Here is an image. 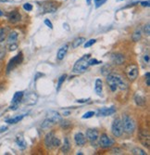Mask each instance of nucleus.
I'll return each mask as SVG.
<instances>
[{"label": "nucleus", "instance_id": "nucleus-1", "mask_svg": "<svg viewBox=\"0 0 150 155\" xmlns=\"http://www.w3.org/2000/svg\"><path fill=\"white\" fill-rule=\"evenodd\" d=\"M107 82L108 84V86H110L111 91L113 92H115L118 88L121 90H125L127 88L126 82L119 74H110L108 75H107Z\"/></svg>", "mask_w": 150, "mask_h": 155}, {"label": "nucleus", "instance_id": "nucleus-2", "mask_svg": "<svg viewBox=\"0 0 150 155\" xmlns=\"http://www.w3.org/2000/svg\"><path fill=\"white\" fill-rule=\"evenodd\" d=\"M90 58H91V55L87 54V55L83 56V57H81L80 60H78L76 61V63L74 64V66H73V73L81 74V73L85 72L86 70L88 69V67L90 66L89 63H88V61H89Z\"/></svg>", "mask_w": 150, "mask_h": 155}, {"label": "nucleus", "instance_id": "nucleus-3", "mask_svg": "<svg viewBox=\"0 0 150 155\" xmlns=\"http://www.w3.org/2000/svg\"><path fill=\"white\" fill-rule=\"evenodd\" d=\"M60 144H61L60 139L55 137L54 132H49L48 134H46L45 137V145L47 149L51 150V149L58 148L60 146Z\"/></svg>", "mask_w": 150, "mask_h": 155}, {"label": "nucleus", "instance_id": "nucleus-4", "mask_svg": "<svg viewBox=\"0 0 150 155\" xmlns=\"http://www.w3.org/2000/svg\"><path fill=\"white\" fill-rule=\"evenodd\" d=\"M122 127H123V131H125L127 134H132L135 130V123L128 115H124L122 118Z\"/></svg>", "mask_w": 150, "mask_h": 155}, {"label": "nucleus", "instance_id": "nucleus-5", "mask_svg": "<svg viewBox=\"0 0 150 155\" xmlns=\"http://www.w3.org/2000/svg\"><path fill=\"white\" fill-rule=\"evenodd\" d=\"M23 61V55L21 52H20L18 55H16L15 57H13L9 62L8 63V66H7V73H10L12 70H14L17 66H19Z\"/></svg>", "mask_w": 150, "mask_h": 155}, {"label": "nucleus", "instance_id": "nucleus-6", "mask_svg": "<svg viewBox=\"0 0 150 155\" xmlns=\"http://www.w3.org/2000/svg\"><path fill=\"white\" fill-rule=\"evenodd\" d=\"M125 73L127 77L129 78L130 81H134L138 76L139 74V69L138 66L135 64H130L126 67L125 69Z\"/></svg>", "mask_w": 150, "mask_h": 155}, {"label": "nucleus", "instance_id": "nucleus-7", "mask_svg": "<svg viewBox=\"0 0 150 155\" xmlns=\"http://www.w3.org/2000/svg\"><path fill=\"white\" fill-rule=\"evenodd\" d=\"M111 131L114 137H119L122 135L123 132V127H122V122L120 118H117L114 120L112 126H111Z\"/></svg>", "mask_w": 150, "mask_h": 155}, {"label": "nucleus", "instance_id": "nucleus-8", "mask_svg": "<svg viewBox=\"0 0 150 155\" xmlns=\"http://www.w3.org/2000/svg\"><path fill=\"white\" fill-rule=\"evenodd\" d=\"M113 143H114L113 139H111L107 134L101 135V137L99 138V145H100L101 148H103V149L110 148L113 145Z\"/></svg>", "mask_w": 150, "mask_h": 155}, {"label": "nucleus", "instance_id": "nucleus-9", "mask_svg": "<svg viewBox=\"0 0 150 155\" xmlns=\"http://www.w3.org/2000/svg\"><path fill=\"white\" fill-rule=\"evenodd\" d=\"M86 137L89 140V142L91 143V145L94 147L97 146V142L98 139V132L95 129H88L86 132Z\"/></svg>", "mask_w": 150, "mask_h": 155}, {"label": "nucleus", "instance_id": "nucleus-10", "mask_svg": "<svg viewBox=\"0 0 150 155\" xmlns=\"http://www.w3.org/2000/svg\"><path fill=\"white\" fill-rule=\"evenodd\" d=\"M22 101L27 105H34V104H36V102L38 101V96L34 92H30V93L27 94L25 97L23 95Z\"/></svg>", "mask_w": 150, "mask_h": 155}, {"label": "nucleus", "instance_id": "nucleus-11", "mask_svg": "<svg viewBox=\"0 0 150 155\" xmlns=\"http://www.w3.org/2000/svg\"><path fill=\"white\" fill-rule=\"evenodd\" d=\"M42 8H43V11L44 13H53V12H55L58 8V6L56 5V3H54V2H44L42 3Z\"/></svg>", "mask_w": 150, "mask_h": 155}, {"label": "nucleus", "instance_id": "nucleus-12", "mask_svg": "<svg viewBox=\"0 0 150 155\" xmlns=\"http://www.w3.org/2000/svg\"><path fill=\"white\" fill-rule=\"evenodd\" d=\"M8 20L10 23H17L21 20V15L19 11L12 10L8 14Z\"/></svg>", "mask_w": 150, "mask_h": 155}, {"label": "nucleus", "instance_id": "nucleus-13", "mask_svg": "<svg viewBox=\"0 0 150 155\" xmlns=\"http://www.w3.org/2000/svg\"><path fill=\"white\" fill-rule=\"evenodd\" d=\"M139 138L140 141L142 142V144L146 147L149 148V144H150V138H149V133L146 130H141L139 132Z\"/></svg>", "mask_w": 150, "mask_h": 155}, {"label": "nucleus", "instance_id": "nucleus-14", "mask_svg": "<svg viewBox=\"0 0 150 155\" xmlns=\"http://www.w3.org/2000/svg\"><path fill=\"white\" fill-rule=\"evenodd\" d=\"M116 112V108L115 107H110V108H102L97 110V115L98 116H110L112 115Z\"/></svg>", "mask_w": 150, "mask_h": 155}, {"label": "nucleus", "instance_id": "nucleus-15", "mask_svg": "<svg viewBox=\"0 0 150 155\" xmlns=\"http://www.w3.org/2000/svg\"><path fill=\"white\" fill-rule=\"evenodd\" d=\"M111 61L113 63L117 65H121L125 61V57L124 55H122L120 53H114L111 55Z\"/></svg>", "mask_w": 150, "mask_h": 155}, {"label": "nucleus", "instance_id": "nucleus-16", "mask_svg": "<svg viewBox=\"0 0 150 155\" xmlns=\"http://www.w3.org/2000/svg\"><path fill=\"white\" fill-rule=\"evenodd\" d=\"M47 118L52 121L54 124H57V123H59L62 119H61V116L59 115V112L57 111H54V110H51L48 112V114H47Z\"/></svg>", "mask_w": 150, "mask_h": 155}, {"label": "nucleus", "instance_id": "nucleus-17", "mask_svg": "<svg viewBox=\"0 0 150 155\" xmlns=\"http://www.w3.org/2000/svg\"><path fill=\"white\" fill-rule=\"evenodd\" d=\"M85 136L81 133V132H78L75 134L74 136V141L78 146H84L85 144Z\"/></svg>", "mask_w": 150, "mask_h": 155}, {"label": "nucleus", "instance_id": "nucleus-18", "mask_svg": "<svg viewBox=\"0 0 150 155\" xmlns=\"http://www.w3.org/2000/svg\"><path fill=\"white\" fill-rule=\"evenodd\" d=\"M23 95L24 93L22 91H19V92H16L14 94V96H13L12 97V104H14V105H18L20 104V102L22 101V97H23Z\"/></svg>", "mask_w": 150, "mask_h": 155}, {"label": "nucleus", "instance_id": "nucleus-19", "mask_svg": "<svg viewBox=\"0 0 150 155\" xmlns=\"http://www.w3.org/2000/svg\"><path fill=\"white\" fill-rule=\"evenodd\" d=\"M68 49H69V45H67V44L65 46H63L61 48H59V50L58 51V54H57V58L59 61H62L64 59V57L68 52Z\"/></svg>", "mask_w": 150, "mask_h": 155}, {"label": "nucleus", "instance_id": "nucleus-20", "mask_svg": "<svg viewBox=\"0 0 150 155\" xmlns=\"http://www.w3.org/2000/svg\"><path fill=\"white\" fill-rule=\"evenodd\" d=\"M134 101H135V103L137 104L138 106H144L145 104V102H146V100H145V96L141 95L140 93L135 94V96H134Z\"/></svg>", "mask_w": 150, "mask_h": 155}, {"label": "nucleus", "instance_id": "nucleus-21", "mask_svg": "<svg viewBox=\"0 0 150 155\" xmlns=\"http://www.w3.org/2000/svg\"><path fill=\"white\" fill-rule=\"evenodd\" d=\"M16 143H17V145L19 146V148L21 150H25L27 148V143L25 141L24 137L21 135L17 136V137H16Z\"/></svg>", "mask_w": 150, "mask_h": 155}, {"label": "nucleus", "instance_id": "nucleus-22", "mask_svg": "<svg viewBox=\"0 0 150 155\" xmlns=\"http://www.w3.org/2000/svg\"><path fill=\"white\" fill-rule=\"evenodd\" d=\"M94 90L95 93H97L98 96L102 95V90H103V84L101 79H97L95 80V87H94Z\"/></svg>", "mask_w": 150, "mask_h": 155}, {"label": "nucleus", "instance_id": "nucleus-23", "mask_svg": "<svg viewBox=\"0 0 150 155\" xmlns=\"http://www.w3.org/2000/svg\"><path fill=\"white\" fill-rule=\"evenodd\" d=\"M18 39V33L17 32H11L8 36V44H15L16 43V41Z\"/></svg>", "mask_w": 150, "mask_h": 155}, {"label": "nucleus", "instance_id": "nucleus-24", "mask_svg": "<svg viewBox=\"0 0 150 155\" xmlns=\"http://www.w3.org/2000/svg\"><path fill=\"white\" fill-rule=\"evenodd\" d=\"M111 72H112V67L110 64H106L101 68V74L105 76L111 74Z\"/></svg>", "mask_w": 150, "mask_h": 155}, {"label": "nucleus", "instance_id": "nucleus-25", "mask_svg": "<svg viewBox=\"0 0 150 155\" xmlns=\"http://www.w3.org/2000/svg\"><path fill=\"white\" fill-rule=\"evenodd\" d=\"M70 150H71V144H70L69 139L66 137L64 139V144H63V146L61 148V152L66 154V153H68V152L70 151Z\"/></svg>", "mask_w": 150, "mask_h": 155}, {"label": "nucleus", "instance_id": "nucleus-26", "mask_svg": "<svg viewBox=\"0 0 150 155\" xmlns=\"http://www.w3.org/2000/svg\"><path fill=\"white\" fill-rule=\"evenodd\" d=\"M142 37V31L141 29H136L134 31V33L132 34V41L133 42H138Z\"/></svg>", "mask_w": 150, "mask_h": 155}, {"label": "nucleus", "instance_id": "nucleus-27", "mask_svg": "<svg viewBox=\"0 0 150 155\" xmlns=\"http://www.w3.org/2000/svg\"><path fill=\"white\" fill-rule=\"evenodd\" d=\"M85 41V38L84 37H79V38H76L73 42H72V48H77L78 47H80L81 44H84V42Z\"/></svg>", "mask_w": 150, "mask_h": 155}, {"label": "nucleus", "instance_id": "nucleus-28", "mask_svg": "<svg viewBox=\"0 0 150 155\" xmlns=\"http://www.w3.org/2000/svg\"><path fill=\"white\" fill-rule=\"evenodd\" d=\"M23 117H24V115H18V116H16V117H14V118H11V119L6 120V123H8V124H17V123H19L20 121H21Z\"/></svg>", "mask_w": 150, "mask_h": 155}, {"label": "nucleus", "instance_id": "nucleus-29", "mask_svg": "<svg viewBox=\"0 0 150 155\" xmlns=\"http://www.w3.org/2000/svg\"><path fill=\"white\" fill-rule=\"evenodd\" d=\"M55 124H54L52 121H50L48 118H46L43 123H42V128H44V129H47V128H50V127H52V126Z\"/></svg>", "mask_w": 150, "mask_h": 155}, {"label": "nucleus", "instance_id": "nucleus-30", "mask_svg": "<svg viewBox=\"0 0 150 155\" xmlns=\"http://www.w3.org/2000/svg\"><path fill=\"white\" fill-rule=\"evenodd\" d=\"M132 154H134V155H145L146 154V152L144 150H142V149H140V148H134V149H132Z\"/></svg>", "mask_w": 150, "mask_h": 155}, {"label": "nucleus", "instance_id": "nucleus-31", "mask_svg": "<svg viewBox=\"0 0 150 155\" xmlns=\"http://www.w3.org/2000/svg\"><path fill=\"white\" fill-rule=\"evenodd\" d=\"M66 77H67V75H66V74H63V75H61V76L59 78V81H58V86H57V90H59V88L61 87L62 84L64 83V81H65Z\"/></svg>", "mask_w": 150, "mask_h": 155}, {"label": "nucleus", "instance_id": "nucleus-32", "mask_svg": "<svg viewBox=\"0 0 150 155\" xmlns=\"http://www.w3.org/2000/svg\"><path fill=\"white\" fill-rule=\"evenodd\" d=\"M7 36V30L6 29H0V42H3Z\"/></svg>", "mask_w": 150, "mask_h": 155}, {"label": "nucleus", "instance_id": "nucleus-33", "mask_svg": "<svg viewBox=\"0 0 150 155\" xmlns=\"http://www.w3.org/2000/svg\"><path fill=\"white\" fill-rule=\"evenodd\" d=\"M6 56V48L2 46H0V61L3 60Z\"/></svg>", "mask_w": 150, "mask_h": 155}, {"label": "nucleus", "instance_id": "nucleus-34", "mask_svg": "<svg viewBox=\"0 0 150 155\" xmlns=\"http://www.w3.org/2000/svg\"><path fill=\"white\" fill-rule=\"evenodd\" d=\"M107 0H94V4H95V8H99L101 7L103 4H105Z\"/></svg>", "mask_w": 150, "mask_h": 155}, {"label": "nucleus", "instance_id": "nucleus-35", "mask_svg": "<svg viewBox=\"0 0 150 155\" xmlns=\"http://www.w3.org/2000/svg\"><path fill=\"white\" fill-rule=\"evenodd\" d=\"M95 42H97V40H95V39H91V40L87 41L86 43L85 44V48H90L91 46H93V45L95 43Z\"/></svg>", "mask_w": 150, "mask_h": 155}, {"label": "nucleus", "instance_id": "nucleus-36", "mask_svg": "<svg viewBox=\"0 0 150 155\" xmlns=\"http://www.w3.org/2000/svg\"><path fill=\"white\" fill-rule=\"evenodd\" d=\"M94 115V111H88V112H85V114L83 115V119H88V118H91Z\"/></svg>", "mask_w": 150, "mask_h": 155}, {"label": "nucleus", "instance_id": "nucleus-37", "mask_svg": "<svg viewBox=\"0 0 150 155\" xmlns=\"http://www.w3.org/2000/svg\"><path fill=\"white\" fill-rule=\"evenodd\" d=\"M88 63H89V65H97V64H99V63H102L101 61H97V60H95V59H89V61H88Z\"/></svg>", "mask_w": 150, "mask_h": 155}, {"label": "nucleus", "instance_id": "nucleus-38", "mask_svg": "<svg viewBox=\"0 0 150 155\" xmlns=\"http://www.w3.org/2000/svg\"><path fill=\"white\" fill-rule=\"evenodd\" d=\"M23 8L27 11H31V10H33V6L30 3H25L23 5Z\"/></svg>", "mask_w": 150, "mask_h": 155}, {"label": "nucleus", "instance_id": "nucleus-39", "mask_svg": "<svg viewBox=\"0 0 150 155\" xmlns=\"http://www.w3.org/2000/svg\"><path fill=\"white\" fill-rule=\"evenodd\" d=\"M144 33L146 35H150V26H149V23H147L146 25L144 26Z\"/></svg>", "mask_w": 150, "mask_h": 155}, {"label": "nucleus", "instance_id": "nucleus-40", "mask_svg": "<svg viewBox=\"0 0 150 155\" xmlns=\"http://www.w3.org/2000/svg\"><path fill=\"white\" fill-rule=\"evenodd\" d=\"M145 80H146V86L147 87H149L150 86V73L149 72H147L146 74H145Z\"/></svg>", "mask_w": 150, "mask_h": 155}, {"label": "nucleus", "instance_id": "nucleus-41", "mask_svg": "<svg viewBox=\"0 0 150 155\" xmlns=\"http://www.w3.org/2000/svg\"><path fill=\"white\" fill-rule=\"evenodd\" d=\"M17 48H18V46H17L16 43H15V44H10V45H9V50H10V51H14V50H16Z\"/></svg>", "mask_w": 150, "mask_h": 155}, {"label": "nucleus", "instance_id": "nucleus-42", "mask_svg": "<svg viewBox=\"0 0 150 155\" xmlns=\"http://www.w3.org/2000/svg\"><path fill=\"white\" fill-rule=\"evenodd\" d=\"M45 24H46L47 27H49L50 29H53V24H52V22H51L49 20H46V21H45Z\"/></svg>", "mask_w": 150, "mask_h": 155}, {"label": "nucleus", "instance_id": "nucleus-43", "mask_svg": "<svg viewBox=\"0 0 150 155\" xmlns=\"http://www.w3.org/2000/svg\"><path fill=\"white\" fill-rule=\"evenodd\" d=\"M60 122L62 123L61 124H62V126H63L64 128H65V127H67V126H69V125H70V123H69V122H67V121H64V122H62V120H61Z\"/></svg>", "mask_w": 150, "mask_h": 155}, {"label": "nucleus", "instance_id": "nucleus-44", "mask_svg": "<svg viewBox=\"0 0 150 155\" xmlns=\"http://www.w3.org/2000/svg\"><path fill=\"white\" fill-rule=\"evenodd\" d=\"M149 3H150V2L147 0V1H143V2H141V5H142L143 7H149V6H150Z\"/></svg>", "mask_w": 150, "mask_h": 155}, {"label": "nucleus", "instance_id": "nucleus-45", "mask_svg": "<svg viewBox=\"0 0 150 155\" xmlns=\"http://www.w3.org/2000/svg\"><path fill=\"white\" fill-rule=\"evenodd\" d=\"M144 61H145L146 63H149V56H148V55H145V56H144Z\"/></svg>", "mask_w": 150, "mask_h": 155}, {"label": "nucleus", "instance_id": "nucleus-46", "mask_svg": "<svg viewBox=\"0 0 150 155\" xmlns=\"http://www.w3.org/2000/svg\"><path fill=\"white\" fill-rule=\"evenodd\" d=\"M7 130H8L7 126H2V127H0V132H4V131H7Z\"/></svg>", "mask_w": 150, "mask_h": 155}, {"label": "nucleus", "instance_id": "nucleus-47", "mask_svg": "<svg viewBox=\"0 0 150 155\" xmlns=\"http://www.w3.org/2000/svg\"><path fill=\"white\" fill-rule=\"evenodd\" d=\"M113 153L120 154V149H114V150H113Z\"/></svg>", "mask_w": 150, "mask_h": 155}, {"label": "nucleus", "instance_id": "nucleus-48", "mask_svg": "<svg viewBox=\"0 0 150 155\" xmlns=\"http://www.w3.org/2000/svg\"><path fill=\"white\" fill-rule=\"evenodd\" d=\"M88 100H78L77 101V102H79V103H81V102H86Z\"/></svg>", "mask_w": 150, "mask_h": 155}, {"label": "nucleus", "instance_id": "nucleus-49", "mask_svg": "<svg viewBox=\"0 0 150 155\" xmlns=\"http://www.w3.org/2000/svg\"><path fill=\"white\" fill-rule=\"evenodd\" d=\"M70 114H71L70 111H64V112H63V115H65V116H68V115H69Z\"/></svg>", "mask_w": 150, "mask_h": 155}, {"label": "nucleus", "instance_id": "nucleus-50", "mask_svg": "<svg viewBox=\"0 0 150 155\" xmlns=\"http://www.w3.org/2000/svg\"><path fill=\"white\" fill-rule=\"evenodd\" d=\"M91 1H92V0H86L87 5H90V4H91Z\"/></svg>", "mask_w": 150, "mask_h": 155}, {"label": "nucleus", "instance_id": "nucleus-51", "mask_svg": "<svg viewBox=\"0 0 150 155\" xmlns=\"http://www.w3.org/2000/svg\"><path fill=\"white\" fill-rule=\"evenodd\" d=\"M8 0H0V2H7Z\"/></svg>", "mask_w": 150, "mask_h": 155}, {"label": "nucleus", "instance_id": "nucleus-52", "mask_svg": "<svg viewBox=\"0 0 150 155\" xmlns=\"http://www.w3.org/2000/svg\"><path fill=\"white\" fill-rule=\"evenodd\" d=\"M3 15V12L1 11V10H0V16H2Z\"/></svg>", "mask_w": 150, "mask_h": 155}]
</instances>
